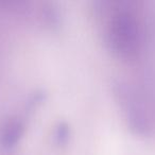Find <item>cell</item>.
Segmentation results:
<instances>
[{
    "instance_id": "1",
    "label": "cell",
    "mask_w": 155,
    "mask_h": 155,
    "mask_svg": "<svg viewBox=\"0 0 155 155\" xmlns=\"http://www.w3.org/2000/svg\"><path fill=\"white\" fill-rule=\"evenodd\" d=\"M110 10L106 41L110 49L122 58H132L139 54L143 45L141 21L129 2H117Z\"/></svg>"
},
{
    "instance_id": "2",
    "label": "cell",
    "mask_w": 155,
    "mask_h": 155,
    "mask_svg": "<svg viewBox=\"0 0 155 155\" xmlns=\"http://www.w3.org/2000/svg\"><path fill=\"white\" fill-rule=\"evenodd\" d=\"M22 132H24V122L18 118L11 119L2 127L0 133V142L5 148L14 146Z\"/></svg>"
}]
</instances>
